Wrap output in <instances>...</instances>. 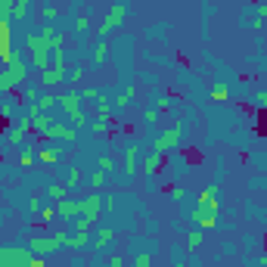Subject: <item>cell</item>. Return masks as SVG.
<instances>
[{"label":"cell","instance_id":"1","mask_svg":"<svg viewBox=\"0 0 267 267\" xmlns=\"http://www.w3.org/2000/svg\"><path fill=\"white\" fill-rule=\"evenodd\" d=\"M124 16H127V9H124V6H112V13H109L106 19H103V25H100V34H109V28L121 25Z\"/></svg>","mask_w":267,"mask_h":267},{"label":"cell","instance_id":"2","mask_svg":"<svg viewBox=\"0 0 267 267\" xmlns=\"http://www.w3.org/2000/svg\"><path fill=\"white\" fill-rule=\"evenodd\" d=\"M177 140H180V127H171V131H165V137L156 140V153H165V149H171Z\"/></svg>","mask_w":267,"mask_h":267},{"label":"cell","instance_id":"3","mask_svg":"<svg viewBox=\"0 0 267 267\" xmlns=\"http://www.w3.org/2000/svg\"><path fill=\"white\" fill-rule=\"evenodd\" d=\"M84 212V202H56V214L59 217H75V214H81Z\"/></svg>","mask_w":267,"mask_h":267},{"label":"cell","instance_id":"4","mask_svg":"<svg viewBox=\"0 0 267 267\" xmlns=\"http://www.w3.org/2000/svg\"><path fill=\"white\" fill-rule=\"evenodd\" d=\"M53 140H62V143H72L75 140V131L68 124H50V131H47Z\"/></svg>","mask_w":267,"mask_h":267},{"label":"cell","instance_id":"5","mask_svg":"<svg viewBox=\"0 0 267 267\" xmlns=\"http://www.w3.org/2000/svg\"><path fill=\"white\" fill-rule=\"evenodd\" d=\"M41 161H47V165H56V161H62V149L59 146H44L41 153H38Z\"/></svg>","mask_w":267,"mask_h":267},{"label":"cell","instance_id":"6","mask_svg":"<svg viewBox=\"0 0 267 267\" xmlns=\"http://www.w3.org/2000/svg\"><path fill=\"white\" fill-rule=\"evenodd\" d=\"M100 205H103L100 196H90V199H84V212H81V214L90 217V220H97L100 217Z\"/></svg>","mask_w":267,"mask_h":267},{"label":"cell","instance_id":"7","mask_svg":"<svg viewBox=\"0 0 267 267\" xmlns=\"http://www.w3.org/2000/svg\"><path fill=\"white\" fill-rule=\"evenodd\" d=\"M208 202H217V187H208L199 193V205H208Z\"/></svg>","mask_w":267,"mask_h":267},{"label":"cell","instance_id":"8","mask_svg":"<svg viewBox=\"0 0 267 267\" xmlns=\"http://www.w3.org/2000/svg\"><path fill=\"white\" fill-rule=\"evenodd\" d=\"M9 9H13V13H16V0H0V16H9Z\"/></svg>","mask_w":267,"mask_h":267},{"label":"cell","instance_id":"9","mask_svg":"<svg viewBox=\"0 0 267 267\" xmlns=\"http://www.w3.org/2000/svg\"><path fill=\"white\" fill-rule=\"evenodd\" d=\"M50 106H56V97H50V94H47V97H41V103H38V109H41V112H47Z\"/></svg>","mask_w":267,"mask_h":267},{"label":"cell","instance_id":"10","mask_svg":"<svg viewBox=\"0 0 267 267\" xmlns=\"http://www.w3.org/2000/svg\"><path fill=\"white\" fill-rule=\"evenodd\" d=\"M202 246V233H190V239H187V249L193 252V249H199Z\"/></svg>","mask_w":267,"mask_h":267},{"label":"cell","instance_id":"11","mask_svg":"<svg viewBox=\"0 0 267 267\" xmlns=\"http://www.w3.org/2000/svg\"><path fill=\"white\" fill-rule=\"evenodd\" d=\"M50 118H47V115H41V118H34V127H38V131H50Z\"/></svg>","mask_w":267,"mask_h":267},{"label":"cell","instance_id":"12","mask_svg":"<svg viewBox=\"0 0 267 267\" xmlns=\"http://www.w3.org/2000/svg\"><path fill=\"white\" fill-rule=\"evenodd\" d=\"M19 161H22V165H31V161H34V149L25 146V149H22V159H19Z\"/></svg>","mask_w":267,"mask_h":267},{"label":"cell","instance_id":"13","mask_svg":"<svg viewBox=\"0 0 267 267\" xmlns=\"http://www.w3.org/2000/svg\"><path fill=\"white\" fill-rule=\"evenodd\" d=\"M156 165H161V159H159V153H156V156H153V159H149L146 165H143V171H146V174H153V171H156Z\"/></svg>","mask_w":267,"mask_h":267},{"label":"cell","instance_id":"14","mask_svg":"<svg viewBox=\"0 0 267 267\" xmlns=\"http://www.w3.org/2000/svg\"><path fill=\"white\" fill-rule=\"evenodd\" d=\"M106 242H112V230H100V236H97V246H106Z\"/></svg>","mask_w":267,"mask_h":267},{"label":"cell","instance_id":"15","mask_svg":"<svg viewBox=\"0 0 267 267\" xmlns=\"http://www.w3.org/2000/svg\"><path fill=\"white\" fill-rule=\"evenodd\" d=\"M90 183H94V187H103V183H106V171H97L94 177H90Z\"/></svg>","mask_w":267,"mask_h":267},{"label":"cell","instance_id":"16","mask_svg":"<svg viewBox=\"0 0 267 267\" xmlns=\"http://www.w3.org/2000/svg\"><path fill=\"white\" fill-rule=\"evenodd\" d=\"M50 196H53V199H62V196H65V183H59V187H50Z\"/></svg>","mask_w":267,"mask_h":267},{"label":"cell","instance_id":"17","mask_svg":"<svg viewBox=\"0 0 267 267\" xmlns=\"http://www.w3.org/2000/svg\"><path fill=\"white\" fill-rule=\"evenodd\" d=\"M106 50H109L106 44H100V47H97V62H106Z\"/></svg>","mask_w":267,"mask_h":267},{"label":"cell","instance_id":"18","mask_svg":"<svg viewBox=\"0 0 267 267\" xmlns=\"http://www.w3.org/2000/svg\"><path fill=\"white\" fill-rule=\"evenodd\" d=\"M212 97H214V100H227V87H214Z\"/></svg>","mask_w":267,"mask_h":267},{"label":"cell","instance_id":"19","mask_svg":"<svg viewBox=\"0 0 267 267\" xmlns=\"http://www.w3.org/2000/svg\"><path fill=\"white\" fill-rule=\"evenodd\" d=\"M100 118H109V103H100Z\"/></svg>","mask_w":267,"mask_h":267},{"label":"cell","instance_id":"20","mask_svg":"<svg viewBox=\"0 0 267 267\" xmlns=\"http://www.w3.org/2000/svg\"><path fill=\"white\" fill-rule=\"evenodd\" d=\"M137 267H149V255H140V258H137Z\"/></svg>","mask_w":267,"mask_h":267},{"label":"cell","instance_id":"21","mask_svg":"<svg viewBox=\"0 0 267 267\" xmlns=\"http://www.w3.org/2000/svg\"><path fill=\"white\" fill-rule=\"evenodd\" d=\"M103 267H124V261H121V258H112L109 264H103Z\"/></svg>","mask_w":267,"mask_h":267},{"label":"cell","instance_id":"22","mask_svg":"<svg viewBox=\"0 0 267 267\" xmlns=\"http://www.w3.org/2000/svg\"><path fill=\"white\" fill-rule=\"evenodd\" d=\"M258 13H261V19H267V3H261V6H258Z\"/></svg>","mask_w":267,"mask_h":267},{"label":"cell","instance_id":"23","mask_svg":"<svg viewBox=\"0 0 267 267\" xmlns=\"http://www.w3.org/2000/svg\"><path fill=\"white\" fill-rule=\"evenodd\" d=\"M0 75H3V72H0Z\"/></svg>","mask_w":267,"mask_h":267}]
</instances>
